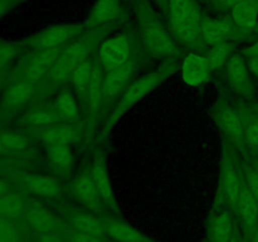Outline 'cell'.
Returning a JSON list of instances; mask_svg holds the SVG:
<instances>
[{
  "label": "cell",
  "instance_id": "6da1fadb",
  "mask_svg": "<svg viewBox=\"0 0 258 242\" xmlns=\"http://www.w3.org/2000/svg\"><path fill=\"white\" fill-rule=\"evenodd\" d=\"M110 28L111 25L95 28V29H87L85 33L67 43L63 47L62 52L59 53L57 59L54 60L52 68L47 73L44 80L40 82L43 91H45V92H49L53 90L55 91L57 88L66 85L70 81L73 71L81 63L92 57L93 53L97 49L98 44L106 38V34L110 30Z\"/></svg>",
  "mask_w": 258,
  "mask_h": 242
},
{
  "label": "cell",
  "instance_id": "7a4b0ae2",
  "mask_svg": "<svg viewBox=\"0 0 258 242\" xmlns=\"http://www.w3.org/2000/svg\"><path fill=\"white\" fill-rule=\"evenodd\" d=\"M133 9L138 23L143 45L154 58H170L178 54V47L160 15L149 0H133Z\"/></svg>",
  "mask_w": 258,
  "mask_h": 242
},
{
  "label": "cell",
  "instance_id": "3957f363",
  "mask_svg": "<svg viewBox=\"0 0 258 242\" xmlns=\"http://www.w3.org/2000/svg\"><path fill=\"white\" fill-rule=\"evenodd\" d=\"M178 60V55H173L168 60H165L163 66L159 67L158 70L133 81L127 86V88L121 93L118 100L116 101L115 106L111 110V113L108 115L107 120L105 121V125H103V134H107L110 129L120 120L121 116L125 115L134 105H136L148 93H150L159 85H161L166 78L170 77L173 73H175V71L179 68Z\"/></svg>",
  "mask_w": 258,
  "mask_h": 242
},
{
  "label": "cell",
  "instance_id": "277c9868",
  "mask_svg": "<svg viewBox=\"0 0 258 242\" xmlns=\"http://www.w3.org/2000/svg\"><path fill=\"white\" fill-rule=\"evenodd\" d=\"M166 15L171 33L186 47L201 48L202 14L197 0H166Z\"/></svg>",
  "mask_w": 258,
  "mask_h": 242
},
{
  "label": "cell",
  "instance_id": "5b68a950",
  "mask_svg": "<svg viewBox=\"0 0 258 242\" xmlns=\"http://www.w3.org/2000/svg\"><path fill=\"white\" fill-rule=\"evenodd\" d=\"M24 224L32 233H49L63 236L67 224L57 211H52L38 202H27L22 214Z\"/></svg>",
  "mask_w": 258,
  "mask_h": 242
},
{
  "label": "cell",
  "instance_id": "8992f818",
  "mask_svg": "<svg viewBox=\"0 0 258 242\" xmlns=\"http://www.w3.org/2000/svg\"><path fill=\"white\" fill-rule=\"evenodd\" d=\"M96 57L105 72L123 65L133 58V37L128 33H118L105 38L96 49Z\"/></svg>",
  "mask_w": 258,
  "mask_h": 242
},
{
  "label": "cell",
  "instance_id": "52a82bcc",
  "mask_svg": "<svg viewBox=\"0 0 258 242\" xmlns=\"http://www.w3.org/2000/svg\"><path fill=\"white\" fill-rule=\"evenodd\" d=\"M57 212L62 216L70 229L106 238L105 226H103L102 216L100 214L87 211L80 206L76 207L70 204H62L58 207Z\"/></svg>",
  "mask_w": 258,
  "mask_h": 242
},
{
  "label": "cell",
  "instance_id": "ba28073f",
  "mask_svg": "<svg viewBox=\"0 0 258 242\" xmlns=\"http://www.w3.org/2000/svg\"><path fill=\"white\" fill-rule=\"evenodd\" d=\"M243 186L244 184L239 178L236 166L232 163L231 158L224 153L223 161H222L221 184H219V192L217 194L214 208H227L233 212Z\"/></svg>",
  "mask_w": 258,
  "mask_h": 242
},
{
  "label": "cell",
  "instance_id": "9c48e42d",
  "mask_svg": "<svg viewBox=\"0 0 258 242\" xmlns=\"http://www.w3.org/2000/svg\"><path fill=\"white\" fill-rule=\"evenodd\" d=\"M136 71H138V62L135 58H131L123 65L105 72L102 82L103 107L110 106V103L112 102L116 103L121 93L134 81Z\"/></svg>",
  "mask_w": 258,
  "mask_h": 242
},
{
  "label": "cell",
  "instance_id": "30bf717a",
  "mask_svg": "<svg viewBox=\"0 0 258 242\" xmlns=\"http://www.w3.org/2000/svg\"><path fill=\"white\" fill-rule=\"evenodd\" d=\"M88 28L86 24H60L45 28L30 38L28 45L34 50L49 49V48L62 47L71 40L85 33Z\"/></svg>",
  "mask_w": 258,
  "mask_h": 242
},
{
  "label": "cell",
  "instance_id": "8fae6325",
  "mask_svg": "<svg viewBox=\"0 0 258 242\" xmlns=\"http://www.w3.org/2000/svg\"><path fill=\"white\" fill-rule=\"evenodd\" d=\"M70 191L78 206L100 216L110 214L87 171L76 175L70 183Z\"/></svg>",
  "mask_w": 258,
  "mask_h": 242
},
{
  "label": "cell",
  "instance_id": "7c38bea8",
  "mask_svg": "<svg viewBox=\"0 0 258 242\" xmlns=\"http://www.w3.org/2000/svg\"><path fill=\"white\" fill-rule=\"evenodd\" d=\"M213 117L223 135L233 145H242L244 140V126L239 113L224 100H218L213 108Z\"/></svg>",
  "mask_w": 258,
  "mask_h": 242
},
{
  "label": "cell",
  "instance_id": "4fadbf2b",
  "mask_svg": "<svg viewBox=\"0 0 258 242\" xmlns=\"http://www.w3.org/2000/svg\"><path fill=\"white\" fill-rule=\"evenodd\" d=\"M64 45L49 48V49L34 50V53L28 58V60L24 63L22 71H20V80L39 85L44 80L47 73L49 72L53 63L57 59L59 53L62 52Z\"/></svg>",
  "mask_w": 258,
  "mask_h": 242
},
{
  "label": "cell",
  "instance_id": "5bb4252c",
  "mask_svg": "<svg viewBox=\"0 0 258 242\" xmlns=\"http://www.w3.org/2000/svg\"><path fill=\"white\" fill-rule=\"evenodd\" d=\"M238 29L241 28L229 20L214 19L207 15L202 17L201 35L203 42L209 47L232 44L238 34Z\"/></svg>",
  "mask_w": 258,
  "mask_h": 242
},
{
  "label": "cell",
  "instance_id": "9a60e30c",
  "mask_svg": "<svg viewBox=\"0 0 258 242\" xmlns=\"http://www.w3.org/2000/svg\"><path fill=\"white\" fill-rule=\"evenodd\" d=\"M87 174L91 180H92V183L95 184L96 189L100 193L101 198H102L103 203H105L110 214L120 217V207L116 202L112 184H111L107 166H106L105 163V158L101 154L96 156L92 165L88 168Z\"/></svg>",
  "mask_w": 258,
  "mask_h": 242
},
{
  "label": "cell",
  "instance_id": "2e32d148",
  "mask_svg": "<svg viewBox=\"0 0 258 242\" xmlns=\"http://www.w3.org/2000/svg\"><path fill=\"white\" fill-rule=\"evenodd\" d=\"M238 231V224L231 209H213L208 221V242H232Z\"/></svg>",
  "mask_w": 258,
  "mask_h": 242
},
{
  "label": "cell",
  "instance_id": "e0dca14e",
  "mask_svg": "<svg viewBox=\"0 0 258 242\" xmlns=\"http://www.w3.org/2000/svg\"><path fill=\"white\" fill-rule=\"evenodd\" d=\"M123 0H96L85 22L88 29L108 27L123 14Z\"/></svg>",
  "mask_w": 258,
  "mask_h": 242
},
{
  "label": "cell",
  "instance_id": "ac0fdd59",
  "mask_svg": "<svg viewBox=\"0 0 258 242\" xmlns=\"http://www.w3.org/2000/svg\"><path fill=\"white\" fill-rule=\"evenodd\" d=\"M106 238L111 242H153L139 229L122 221L118 216H102Z\"/></svg>",
  "mask_w": 258,
  "mask_h": 242
},
{
  "label": "cell",
  "instance_id": "d6986e66",
  "mask_svg": "<svg viewBox=\"0 0 258 242\" xmlns=\"http://www.w3.org/2000/svg\"><path fill=\"white\" fill-rule=\"evenodd\" d=\"M212 72L207 58L197 53H189L181 63V77L186 85H202L211 77Z\"/></svg>",
  "mask_w": 258,
  "mask_h": 242
},
{
  "label": "cell",
  "instance_id": "ffe728a7",
  "mask_svg": "<svg viewBox=\"0 0 258 242\" xmlns=\"http://www.w3.org/2000/svg\"><path fill=\"white\" fill-rule=\"evenodd\" d=\"M22 184L28 192L48 199L62 198L63 188L57 179L42 174H28L22 178Z\"/></svg>",
  "mask_w": 258,
  "mask_h": 242
},
{
  "label": "cell",
  "instance_id": "44dd1931",
  "mask_svg": "<svg viewBox=\"0 0 258 242\" xmlns=\"http://www.w3.org/2000/svg\"><path fill=\"white\" fill-rule=\"evenodd\" d=\"M77 128L72 123H57L47 126L34 128V134L38 140L47 146L57 144H70L77 136Z\"/></svg>",
  "mask_w": 258,
  "mask_h": 242
},
{
  "label": "cell",
  "instance_id": "7402d4cb",
  "mask_svg": "<svg viewBox=\"0 0 258 242\" xmlns=\"http://www.w3.org/2000/svg\"><path fill=\"white\" fill-rule=\"evenodd\" d=\"M233 213L241 222L242 231L246 236L258 228V203L244 186Z\"/></svg>",
  "mask_w": 258,
  "mask_h": 242
},
{
  "label": "cell",
  "instance_id": "603a6c76",
  "mask_svg": "<svg viewBox=\"0 0 258 242\" xmlns=\"http://www.w3.org/2000/svg\"><path fill=\"white\" fill-rule=\"evenodd\" d=\"M226 71L232 85L239 92L244 93V95L251 92V78H249L248 63L244 59L243 55L239 54V53H232L226 65Z\"/></svg>",
  "mask_w": 258,
  "mask_h": 242
},
{
  "label": "cell",
  "instance_id": "cb8c5ba5",
  "mask_svg": "<svg viewBox=\"0 0 258 242\" xmlns=\"http://www.w3.org/2000/svg\"><path fill=\"white\" fill-rule=\"evenodd\" d=\"M97 58V57H96ZM103 76H105V70L101 67L100 62L96 63L95 68H93L92 77H91L90 86L86 92L85 98H83L82 103L86 108V113L88 116L97 115L101 107H103V100H102V82Z\"/></svg>",
  "mask_w": 258,
  "mask_h": 242
},
{
  "label": "cell",
  "instance_id": "d4e9b609",
  "mask_svg": "<svg viewBox=\"0 0 258 242\" xmlns=\"http://www.w3.org/2000/svg\"><path fill=\"white\" fill-rule=\"evenodd\" d=\"M229 12L237 27L241 29L253 28L258 23V0H236Z\"/></svg>",
  "mask_w": 258,
  "mask_h": 242
},
{
  "label": "cell",
  "instance_id": "484cf974",
  "mask_svg": "<svg viewBox=\"0 0 258 242\" xmlns=\"http://www.w3.org/2000/svg\"><path fill=\"white\" fill-rule=\"evenodd\" d=\"M96 63H97V58L92 55V57L86 59L83 63H81L73 71L72 76L70 78V82L73 87V92H75L77 100H80L81 102L83 101L86 92L88 90V86H90L91 77H92L93 68H95Z\"/></svg>",
  "mask_w": 258,
  "mask_h": 242
},
{
  "label": "cell",
  "instance_id": "4316f807",
  "mask_svg": "<svg viewBox=\"0 0 258 242\" xmlns=\"http://www.w3.org/2000/svg\"><path fill=\"white\" fill-rule=\"evenodd\" d=\"M35 87H37L35 83L23 80L17 81L8 88L5 105L8 107H20V106L25 105L34 97Z\"/></svg>",
  "mask_w": 258,
  "mask_h": 242
},
{
  "label": "cell",
  "instance_id": "83f0119b",
  "mask_svg": "<svg viewBox=\"0 0 258 242\" xmlns=\"http://www.w3.org/2000/svg\"><path fill=\"white\" fill-rule=\"evenodd\" d=\"M54 107L68 123L75 124L80 118V108H78L75 92H71L68 90L58 92L54 98Z\"/></svg>",
  "mask_w": 258,
  "mask_h": 242
},
{
  "label": "cell",
  "instance_id": "f1b7e54d",
  "mask_svg": "<svg viewBox=\"0 0 258 242\" xmlns=\"http://www.w3.org/2000/svg\"><path fill=\"white\" fill-rule=\"evenodd\" d=\"M64 118L57 111V108H44L39 107L30 111L25 116V123L33 128H39V126L52 125L57 123H64Z\"/></svg>",
  "mask_w": 258,
  "mask_h": 242
},
{
  "label": "cell",
  "instance_id": "f546056e",
  "mask_svg": "<svg viewBox=\"0 0 258 242\" xmlns=\"http://www.w3.org/2000/svg\"><path fill=\"white\" fill-rule=\"evenodd\" d=\"M47 156L50 163L59 169H71L73 166V155L68 144L47 146Z\"/></svg>",
  "mask_w": 258,
  "mask_h": 242
},
{
  "label": "cell",
  "instance_id": "4dcf8cb0",
  "mask_svg": "<svg viewBox=\"0 0 258 242\" xmlns=\"http://www.w3.org/2000/svg\"><path fill=\"white\" fill-rule=\"evenodd\" d=\"M231 54H232V44H224V45H216V47H211L209 48V50H207L204 57L207 58L212 71L214 72V71H218L219 68L226 67Z\"/></svg>",
  "mask_w": 258,
  "mask_h": 242
},
{
  "label": "cell",
  "instance_id": "1f68e13d",
  "mask_svg": "<svg viewBox=\"0 0 258 242\" xmlns=\"http://www.w3.org/2000/svg\"><path fill=\"white\" fill-rule=\"evenodd\" d=\"M64 238L68 242H110L108 239L103 238V237H97L93 236V234H87L82 233V232L73 231V229L67 228V231L64 232Z\"/></svg>",
  "mask_w": 258,
  "mask_h": 242
},
{
  "label": "cell",
  "instance_id": "d6a6232c",
  "mask_svg": "<svg viewBox=\"0 0 258 242\" xmlns=\"http://www.w3.org/2000/svg\"><path fill=\"white\" fill-rule=\"evenodd\" d=\"M244 140L249 146L258 149V120L252 121L247 128H244Z\"/></svg>",
  "mask_w": 258,
  "mask_h": 242
},
{
  "label": "cell",
  "instance_id": "836d02e7",
  "mask_svg": "<svg viewBox=\"0 0 258 242\" xmlns=\"http://www.w3.org/2000/svg\"><path fill=\"white\" fill-rule=\"evenodd\" d=\"M244 182H246V183H243L246 189L258 203V173H256V171H248Z\"/></svg>",
  "mask_w": 258,
  "mask_h": 242
},
{
  "label": "cell",
  "instance_id": "e575fe53",
  "mask_svg": "<svg viewBox=\"0 0 258 242\" xmlns=\"http://www.w3.org/2000/svg\"><path fill=\"white\" fill-rule=\"evenodd\" d=\"M33 242H68L64 236L49 233H32Z\"/></svg>",
  "mask_w": 258,
  "mask_h": 242
},
{
  "label": "cell",
  "instance_id": "d590c367",
  "mask_svg": "<svg viewBox=\"0 0 258 242\" xmlns=\"http://www.w3.org/2000/svg\"><path fill=\"white\" fill-rule=\"evenodd\" d=\"M213 3L214 7L217 9H221V10H226V9H231L232 4H233L236 0H211Z\"/></svg>",
  "mask_w": 258,
  "mask_h": 242
},
{
  "label": "cell",
  "instance_id": "8d00e7d4",
  "mask_svg": "<svg viewBox=\"0 0 258 242\" xmlns=\"http://www.w3.org/2000/svg\"><path fill=\"white\" fill-rule=\"evenodd\" d=\"M247 63L249 71L258 77V57H247Z\"/></svg>",
  "mask_w": 258,
  "mask_h": 242
},
{
  "label": "cell",
  "instance_id": "74e56055",
  "mask_svg": "<svg viewBox=\"0 0 258 242\" xmlns=\"http://www.w3.org/2000/svg\"><path fill=\"white\" fill-rule=\"evenodd\" d=\"M244 54L247 57H258V40L254 44H252L251 47H248L244 50Z\"/></svg>",
  "mask_w": 258,
  "mask_h": 242
},
{
  "label": "cell",
  "instance_id": "f35d334b",
  "mask_svg": "<svg viewBox=\"0 0 258 242\" xmlns=\"http://www.w3.org/2000/svg\"><path fill=\"white\" fill-rule=\"evenodd\" d=\"M232 242H248V238L243 233V231H238L236 236H234V238L232 239Z\"/></svg>",
  "mask_w": 258,
  "mask_h": 242
},
{
  "label": "cell",
  "instance_id": "ab89813d",
  "mask_svg": "<svg viewBox=\"0 0 258 242\" xmlns=\"http://www.w3.org/2000/svg\"><path fill=\"white\" fill-rule=\"evenodd\" d=\"M247 238H248V242H258V228L254 229L251 234H248Z\"/></svg>",
  "mask_w": 258,
  "mask_h": 242
},
{
  "label": "cell",
  "instance_id": "60d3db41",
  "mask_svg": "<svg viewBox=\"0 0 258 242\" xmlns=\"http://www.w3.org/2000/svg\"><path fill=\"white\" fill-rule=\"evenodd\" d=\"M154 3H155L156 5H158L159 8H160L161 10H163V12H165V9H166V0H153Z\"/></svg>",
  "mask_w": 258,
  "mask_h": 242
},
{
  "label": "cell",
  "instance_id": "b9f144b4",
  "mask_svg": "<svg viewBox=\"0 0 258 242\" xmlns=\"http://www.w3.org/2000/svg\"><path fill=\"white\" fill-rule=\"evenodd\" d=\"M4 153H9V150L5 148L4 144H3V141H2V139H0V154H4Z\"/></svg>",
  "mask_w": 258,
  "mask_h": 242
},
{
  "label": "cell",
  "instance_id": "7bdbcfd3",
  "mask_svg": "<svg viewBox=\"0 0 258 242\" xmlns=\"http://www.w3.org/2000/svg\"><path fill=\"white\" fill-rule=\"evenodd\" d=\"M110 242H111V241H110Z\"/></svg>",
  "mask_w": 258,
  "mask_h": 242
}]
</instances>
